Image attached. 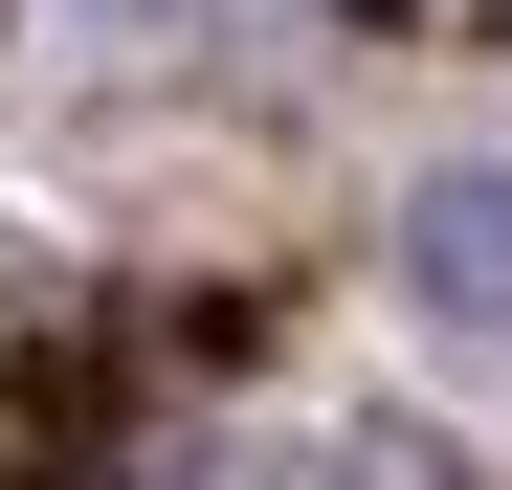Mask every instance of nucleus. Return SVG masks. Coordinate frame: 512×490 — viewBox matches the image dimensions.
<instances>
[{"instance_id": "nucleus-1", "label": "nucleus", "mask_w": 512, "mask_h": 490, "mask_svg": "<svg viewBox=\"0 0 512 490\" xmlns=\"http://www.w3.org/2000/svg\"><path fill=\"white\" fill-rule=\"evenodd\" d=\"M401 290L446 312L468 357H512V179H490V156H446V179H401Z\"/></svg>"}]
</instances>
